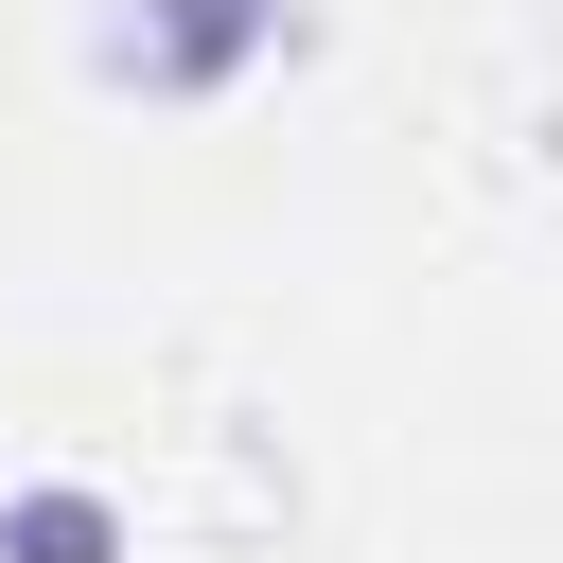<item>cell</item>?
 Returning <instances> with one entry per match:
<instances>
[{"instance_id":"cell-2","label":"cell","mask_w":563,"mask_h":563,"mask_svg":"<svg viewBox=\"0 0 563 563\" xmlns=\"http://www.w3.org/2000/svg\"><path fill=\"white\" fill-rule=\"evenodd\" d=\"M0 563H123V510L88 475H35V493H0Z\"/></svg>"},{"instance_id":"cell-1","label":"cell","mask_w":563,"mask_h":563,"mask_svg":"<svg viewBox=\"0 0 563 563\" xmlns=\"http://www.w3.org/2000/svg\"><path fill=\"white\" fill-rule=\"evenodd\" d=\"M264 35H282V0H141V18L106 35V70H141L158 106H194V88H229Z\"/></svg>"}]
</instances>
